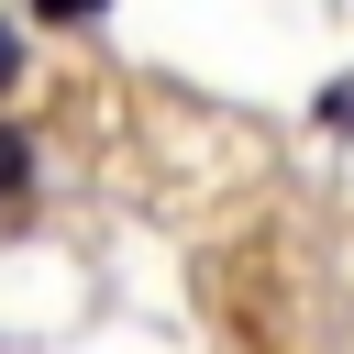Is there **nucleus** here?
Here are the masks:
<instances>
[{"instance_id": "nucleus-1", "label": "nucleus", "mask_w": 354, "mask_h": 354, "mask_svg": "<svg viewBox=\"0 0 354 354\" xmlns=\"http://www.w3.org/2000/svg\"><path fill=\"white\" fill-rule=\"evenodd\" d=\"M22 177H33V133H22V122H0V199H11Z\"/></svg>"}, {"instance_id": "nucleus-2", "label": "nucleus", "mask_w": 354, "mask_h": 354, "mask_svg": "<svg viewBox=\"0 0 354 354\" xmlns=\"http://www.w3.org/2000/svg\"><path fill=\"white\" fill-rule=\"evenodd\" d=\"M11 77H22V33L0 22V88H11Z\"/></svg>"}]
</instances>
